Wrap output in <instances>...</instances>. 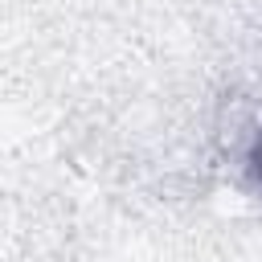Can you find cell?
<instances>
[{
  "label": "cell",
  "instance_id": "cell-1",
  "mask_svg": "<svg viewBox=\"0 0 262 262\" xmlns=\"http://www.w3.org/2000/svg\"><path fill=\"white\" fill-rule=\"evenodd\" d=\"M246 168H250V180H254L258 192H262V131L254 135V143H250V151H246Z\"/></svg>",
  "mask_w": 262,
  "mask_h": 262
}]
</instances>
